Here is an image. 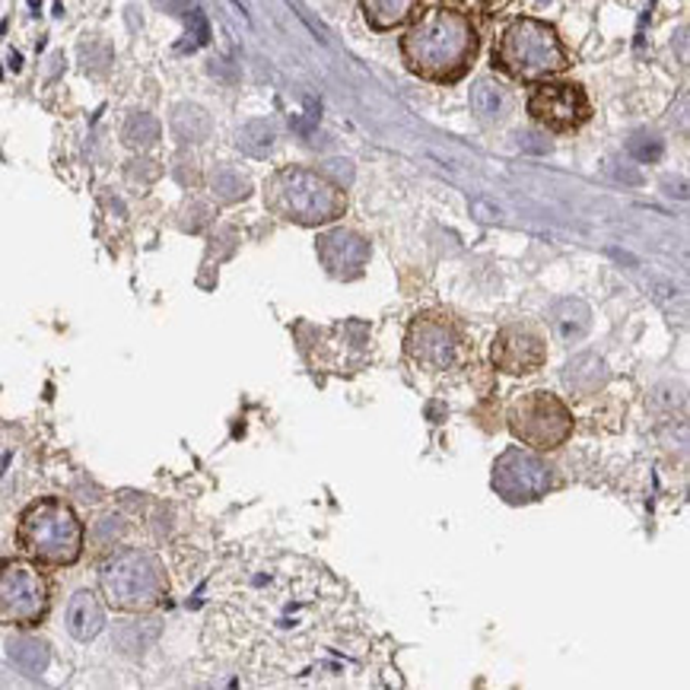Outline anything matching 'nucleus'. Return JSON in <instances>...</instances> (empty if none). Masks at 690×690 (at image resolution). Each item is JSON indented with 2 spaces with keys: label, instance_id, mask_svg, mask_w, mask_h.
Instances as JSON below:
<instances>
[{
  "label": "nucleus",
  "instance_id": "obj_3",
  "mask_svg": "<svg viewBox=\"0 0 690 690\" xmlns=\"http://www.w3.org/2000/svg\"><path fill=\"white\" fill-rule=\"evenodd\" d=\"M264 204L286 223L296 226H325L344 217L347 198L325 172L306 165H286L264 185Z\"/></svg>",
  "mask_w": 690,
  "mask_h": 690
},
{
  "label": "nucleus",
  "instance_id": "obj_1",
  "mask_svg": "<svg viewBox=\"0 0 690 690\" xmlns=\"http://www.w3.org/2000/svg\"><path fill=\"white\" fill-rule=\"evenodd\" d=\"M481 51L478 26L455 7H430L410 20L402 36V58L420 81L458 83Z\"/></svg>",
  "mask_w": 690,
  "mask_h": 690
},
{
  "label": "nucleus",
  "instance_id": "obj_11",
  "mask_svg": "<svg viewBox=\"0 0 690 690\" xmlns=\"http://www.w3.org/2000/svg\"><path fill=\"white\" fill-rule=\"evenodd\" d=\"M490 360L506 375H531L547 364V341L534 325H506L490 344Z\"/></svg>",
  "mask_w": 690,
  "mask_h": 690
},
{
  "label": "nucleus",
  "instance_id": "obj_18",
  "mask_svg": "<svg viewBox=\"0 0 690 690\" xmlns=\"http://www.w3.org/2000/svg\"><path fill=\"white\" fill-rule=\"evenodd\" d=\"M7 655H10V662H13L23 675H29V678L41 675V671L48 668V662H51L48 646H45L41 640H36V637H13V640L7 643Z\"/></svg>",
  "mask_w": 690,
  "mask_h": 690
},
{
  "label": "nucleus",
  "instance_id": "obj_19",
  "mask_svg": "<svg viewBox=\"0 0 690 690\" xmlns=\"http://www.w3.org/2000/svg\"><path fill=\"white\" fill-rule=\"evenodd\" d=\"M172 131L182 144H201L210 137V115L204 112L201 106H175L172 112Z\"/></svg>",
  "mask_w": 690,
  "mask_h": 690
},
{
  "label": "nucleus",
  "instance_id": "obj_17",
  "mask_svg": "<svg viewBox=\"0 0 690 690\" xmlns=\"http://www.w3.org/2000/svg\"><path fill=\"white\" fill-rule=\"evenodd\" d=\"M471 112L481 119V122H503L506 119V112H509V93H506V86L496 81H478L471 86Z\"/></svg>",
  "mask_w": 690,
  "mask_h": 690
},
{
  "label": "nucleus",
  "instance_id": "obj_6",
  "mask_svg": "<svg viewBox=\"0 0 690 690\" xmlns=\"http://www.w3.org/2000/svg\"><path fill=\"white\" fill-rule=\"evenodd\" d=\"M405 350L407 360L430 375H446L452 369H461L468 366V360H475V350L465 331L443 312L417 316L407 328Z\"/></svg>",
  "mask_w": 690,
  "mask_h": 690
},
{
  "label": "nucleus",
  "instance_id": "obj_21",
  "mask_svg": "<svg viewBox=\"0 0 690 690\" xmlns=\"http://www.w3.org/2000/svg\"><path fill=\"white\" fill-rule=\"evenodd\" d=\"M210 192H213L217 201L236 204L245 201L251 195V182H248V175H243L239 169L220 165V169L210 172Z\"/></svg>",
  "mask_w": 690,
  "mask_h": 690
},
{
  "label": "nucleus",
  "instance_id": "obj_7",
  "mask_svg": "<svg viewBox=\"0 0 690 690\" xmlns=\"http://www.w3.org/2000/svg\"><path fill=\"white\" fill-rule=\"evenodd\" d=\"M506 423L513 436L534 452H554L567 446V440L572 436V414L551 392H528L522 398H516L506 410Z\"/></svg>",
  "mask_w": 690,
  "mask_h": 690
},
{
  "label": "nucleus",
  "instance_id": "obj_16",
  "mask_svg": "<svg viewBox=\"0 0 690 690\" xmlns=\"http://www.w3.org/2000/svg\"><path fill=\"white\" fill-rule=\"evenodd\" d=\"M106 627V611H102V602L93 595V592H77L67 605V630L74 640L81 643H89L93 637H99Z\"/></svg>",
  "mask_w": 690,
  "mask_h": 690
},
{
  "label": "nucleus",
  "instance_id": "obj_13",
  "mask_svg": "<svg viewBox=\"0 0 690 690\" xmlns=\"http://www.w3.org/2000/svg\"><path fill=\"white\" fill-rule=\"evenodd\" d=\"M564 385L576 398H592L608 385V364L599 354H576L564 366Z\"/></svg>",
  "mask_w": 690,
  "mask_h": 690
},
{
  "label": "nucleus",
  "instance_id": "obj_14",
  "mask_svg": "<svg viewBox=\"0 0 690 690\" xmlns=\"http://www.w3.org/2000/svg\"><path fill=\"white\" fill-rule=\"evenodd\" d=\"M547 325L554 328V334L567 344H576L589 334L592 328V309L582 303V299H557L551 309H547Z\"/></svg>",
  "mask_w": 690,
  "mask_h": 690
},
{
  "label": "nucleus",
  "instance_id": "obj_22",
  "mask_svg": "<svg viewBox=\"0 0 690 690\" xmlns=\"http://www.w3.org/2000/svg\"><path fill=\"white\" fill-rule=\"evenodd\" d=\"M122 137L131 150H150V147L160 140V122H157L153 115H147V112H134V115L124 122Z\"/></svg>",
  "mask_w": 690,
  "mask_h": 690
},
{
  "label": "nucleus",
  "instance_id": "obj_4",
  "mask_svg": "<svg viewBox=\"0 0 690 690\" xmlns=\"http://www.w3.org/2000/svg\"><path fill=\"white\" fill-rule=\"evenodd\" d=\"M20 551L45 567H74L83 554V522L71 503L41 496L23 509L16 526Z\"/></svg>",
  "mask_w": 690,
  "mask_h": 690
},
{
  "label": "nucleus",
  "instance_id": "obj_8",
  "mask_svg": "<svg viewBox=\"0 0 690 690\" xmlns=\"http://www.w3.org/2000/svg\"><path fill=\"white\" fill-rule=\"evenodd\" d=\"M51 605L48 579L29 560L0 564V624L7 627H39Z\"/></svg>",
  "mask_w": 690,
  "mask_h": 690
},
{
  "label": "nucleus",
  "instance_id": "obj_9",
  "mask_svg": "<svg viewBox=\"0 0 690 690\" xmlns=\"http://www.w3.org/2000/svg\"><path fill=\"white\" fill-rule=\"evenodd\" d=\"M554 468L538 458L534 452L513 446L506 448L496 461H493V478L490 484L496 490V496H503L509 506H522V503H534L551 490V475Z\"/></svg>",
  "mask_w": 690,
  "mask_h": 690
},
{
  "label": "nucleus",
  "instance_id": "obj_26",
  "mask_svg": "<svg viewBox=\"0 0 690 690\" xmlns=\"http://www.w3.org/2000/svg\"><path fill=\"white\" fill-rule=\"evenodd\" d=\"M611 175L614 178H620V182H627V185H640L643 182V175L637 172V169H630V165H617V163H611Z\"/></svg>",
  "mask_w": 690,
  "mask_h": 690
},
{
  "label": "nucleus",
  "instance_id": "obj_5",
  "mask_svg": "<svg viewBox=\"0 0 690 690\" xmlns=\"http://www.w3.org/2000/svg\"><path fill=\"white\" fill-rule=\"evenodd\" d=\"M102 595L115 611H150L157 608L169 592V579L157 554L147 551H119L99 572Z\"/></svg>",
  "mask_w": 690,
  "mask_h": 690
},
{
  "label": "nucleus",
  "instance_id": "obj_24",
  "mask_svg": "<svg viewBox=\"0 0 690 690\" xmlns=\"http://www.w3.org/2000/svg\"><path fill=\"white\" fill-rule=\"evenodd\" d=\"M516 140H519V147H522L526 153H534V157H544V153L551 150V140H547L544 134H538V131H519Z\"/></svg>",
  "mask_w": 690,
  "mask_h": 690
},
{
  "label": "nucleus",
  "instance_id": "obj_23",
  "mask_svg": "<svg viewBox=\"0 0 690 690\" xmlns=\"http://www.w3.org/2000/svg\"><path fill=\"white\" fill-rule=\"evenodd\" d=\"M627 153H630L637 163H655V160H662V153H665V144H662V137H658V134H650V131H637V134L627 140Z\"/></svg>",
  "mask_w": 690,
  "mask_h": 690
},
{
  "label": "nucleus",
  "instance_id": "obj_2",
  "mask_svg": "<svg viewBox=\"0 0 690 690\" xmlns=\"http://www.w3.org/2000/svg\"><path fill=\"white\" fill-rule=\"evenodd\" d=\"M493 67L509 81L538 83L569 71V54L557 29L544 20H513L493 48Z\"/></svg>",
  "mask_w": 690,
  "mask_h": 690
},
{
  "label": "nucleus",
  "instance_id": "obj_25",
  "mask_svg": "<svg viewBox=\"0 0 690 690\" xmlns=\"http://www.w3.org/2000/svg\"><path fill=\"white\" fill-rule=\"evenodd\" d=\"M325 175H334L331 178L334 185H347V182H354V163L350 160H331V163H325Z\"/></svg>",
  "mask_w": 690,
  "mask_h": 690
},
{
  "label": "nucleus",
  "instance_id": "obj_15",
  "mask_svg": "<svg viewBox=\"0 0 690 690\" xmlns=\"http://www.w3.org/2000/svg\"><path fill=\"white\" fill-rule=\"evenodd\" d=\"M364 20L375 33H392L407 26L420 13V0H360Z\"/></svg>",
  "mask_w": 690,
  "mask_h": 690
},
{
  "label": "nucleus",
  "instance_id": "obj_12",
  "mask_svg": "<svg viewBox=\"0 0 690 690\" xmlns=\"http://www.w3.org/2000/svg\"><path fill=\"white\" fill-rule=\"evenodd\" d=\"M316 251L322 268L337 281H357L369 264V243L354 230H331L319 236Z\"/></svg>",
  "mask_w": 690,
  "mask_h": 690
},
{
  "label": "nucleus",
  "instance_id": "obj_10",
  "mask_svg": "<svg viewBox=\"0 0 690 690\" xmlns=\"http://www.w3.org/2000/svg\"><path fill=\"white\" fill-rule=\"evenodd\" d=\"M528 115L554 134L579 131L592 119V102L586 89L572 81L538 83L528 96Z\"/></svg>",
  "mask_w": 690,
  "mask_h": 690
},
{
  "label": "nucleus",
  "instance_id": "obj_20",
  "mask_svg": "<svg viewBox=\"0 0 690 690\" xmlns=\"http://www.w3.org/2000/svg\"><path fill=\"white\" fill-rule=\"evenodd\" d=\"M236 144H239V150H243L245 157L264 160L274 150V144H278V127H274V122H268V119H255V122L239 127Z\"/></svg>",
  "mask_w": 690,
  "mask_h": 690
}]
</instances>
